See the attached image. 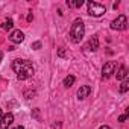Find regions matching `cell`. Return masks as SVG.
I'll return each instance as SVG.
<instances>
[{
    "label": "cell",
    "mask_w": 129,
    "mask_h": 129,
    "mask_svg": "<svg viewBox=\"0 0 129 129\" xmlns=\"http://www.w3.org/2000/svg\"><path fill=\"white\" fill-rule=\"evenodd\" d=\"M12 70L17 73V78L20 81L32 78L34 73H35V69L32 66V62L27 61V59H15L12 62Z\"/></svg>",
    "instance_id": "6da1fadb"
},
{
    "label": "cell",
    "mask_w": 129,
    "mask_h": 129,
    "mask_svg": "<svg viewBox=\"0 0 129 129\" xmlns=\"http://www.w3.org/2000/svg\"><path fill=\"white\" fill-rule=\"evenodd\" d=\"M12 129H24L23 126H15V127H12Z\"/></svg>",
    "instance_id": "ffe728a7"
},
{
    "label": "cell",
    "mask_w": 129,
    "mask_h": 129,
    "mask_svg": "<svg viewBox=\"0 0 129 129\" xmlns=\"http://www.w3.org/2000/svg\"><path fill=\"white\" fill-rule=\"evenodd\" d=\"M58 55H59L61 58H66V56H67V53H66V50H64V49H59V50H58Z\"/></svg>",
    "instance_id": "2e32d148"
},
{
    "label": "cell",
    "mask_w": 129,
    "mask_h": 129,
    "mask_svg": "<svg viewBox=\"0 0 129 129\" xmlns=\"http://www.w3.org/2000/svg\"><path fill=\"white\" fill-rule=\"evenodd\" d=\"M127 27V20H126V15H118L112 23H111V29L112 30H124Z\"/></svg>",
    "instance_id": "277c9868"
},
{
    "label": "cell",
    "mask_w": 129,
    "mask_h": 129,
    "mask_svg": "<svg viewBox=\"0 0 129 129\" xmlns=\"http://www.w3.org/2000/svg\"><path fill=\"white\" fill-rule=\"evenodd\" d=\"M100 129H111V127H109V126H106V124H105V126H102V127H100Z\"/></svg>",
    "instance_id": "44dd1931"
},
{
    "label": "cell",
    "mask_w": 129,
    "mask_h": 129,
    "mask_svg": "<svg viewBox=\"0 0 129 129\" xmlns=\"http://www.w3.org/2000/svg\"><path fill=\"white\" fill-rule=\"evenodd\" d=\"M127 90H129V81L124 79V81L121 82V85H120V93H126Z\"/></svg>",
    "instance_id": "5bb4252c"
},
{
    "label": "cell",
    "mask_w": 129,
    "mask_h": 129,
    "mask_svg": "<svg viewBox=\"0 0 129 129\" xmlns=\"http://www.w3.org/2000/svg\"><path fill=\"white\" fill-rule=\"evenodd\" d=\"M115 76H117V79H118V81L126 79V76H127V69H126L124 66H120V67H118V70H117V73H115Z\"/></svg>",
    "instance_id": "30bf717a"
},
{
    "label": "cell",
    "mask_w": 129,
    "mask_h": 129,
    "mask_svg": "<svg viewBox=\"0 0 129 129\" xmlns=\"http://www.w3.org/2000/svg\"><path fill=\"white\" fill-rule=\"evenodd\" d=\"M9 40H11L12 43H15V44H20V43H23V40H24V34L17 29V30H14V32L11 34Z\"/></svg>",
    "instance_id": "52a82bcc"
},
{
    "label": "cell",
    "mask_w": 129,
    "mask_h": 129,
    "mask_svg": "<svg viewBox=\"0 0 129 129\" xmlns=\"http://www.w3.org/2000/svg\"><path fill=\"white\" fill-rule=\"evenodd\" d=\"M32 20H34V15H32V14H29V15H27V21H32Z\"/></svg>",
    "instance_id": "d6986e66"
},
{
    "label": "cell",
    "mask_w": 129,
    "mask_h": 129,
    "mask_svg": "<svg viewBox=\"0 0 129 129\" xmlns=\"http://www.w3.org/2000/svg\"><path fill=\"white\" fill-rule=\"evenodd\" d=\"M32 49H35V50H38V49H41V43H40V41H37V43H34V44H32Z\"/></svg>",
    "instance_id": "e0dca14e"
},
{
    "label": "cell",
    "mask_w": 129,
    "mask_h": 129,
    "mask_svg": "<svg viewBox=\"0 0 129 129\" xmlns=\"http://www.w3.org/2000/svg\"><path fill=\"white\" fill-rule=\"evenodd\" d=\"M84 35H85V26H84V21L81 18H76L72 24V29H70V37H72V41L79 44L82 40H84Z\"/></svg>",
    "instance_id": "7a4b0ae2"
},
{
    "label": "cell",
    "mask_w": 129,
    "mask_h": 129,
    "mask_svg": "<svg viewBox=\"0 0 129 129\" xmlns=\"http://www.w3.org/2000/svg\"><path fill=\"white\" fill-rule=\"evenodd\" d=\"M14 121V115L11 112L2 115V118H0V129H8V126H11Z\"/></svg>",
    "instance_id": "8992f818"
},
{
    "label": "cell",
    "mask_w": 129,
    "mask_h": 129,
    "mask_svg": "<svg viewBox=\"0 0 129 129\" xmlns=\"http://www.w3.org/2000/svg\"><path fill=\"white\" fill-rule=\"evenodd\" d=\"M0 118H2V108H0Z\"/></svg>",
    "instance_id": "603a6c76"
},
{
    "label": "cell",
    "mask_w": 129,
    "mask_h": 129,
    "mask_svg": "<svg viewBox=\"0 0 129 129\" xmlns=\"http://www.w3.org/2000/svg\"><path fill=\"white\" fill-rule=\"evenodd\" d=\"M90 93H91V87H88V85H81V88L78 90V99L82 100V99L88 97Z\"/></svg>",
    "instance_id": "ba28073f"
},
{
    "label": "cell",
    "mask_w": 129,
    "mask_h": 129,
    "mask_svg": "<svg viewBox=\"0 0 129 129\" xmlns=\"http://www.w3.org/2000/svg\"><path fill=\"white\" fill-rule=\"evenodd\" d=\"M115 61H109V62H106L105 66H103V69H102V78L103 79H108L109 76H112V73H115Z\"/></svg>",
    "instance_id": "5b68a950"
},
{
    "label": "cell",
    "mask_w": 129,
    "mask_h": 129,
    "mask_svg": "<svg viewBox=\"0 0 129 129\" xmlns=\"http://www.w3.org/2000/svg\"><path fill=\"white\" fill-rule=\"evenodd\" d=\"M12 26H14V21H12L11 18H8V20L2 24V27H3L5 30H11V29H12Z\"/></svg>",
    "instance_id": "4fadbf2b"
},
{
    "label": "cell",
    "mask_w": 129,
    "mask_h": 129,
    "mask_svg": "<svg viewBox=\"0 0 129 129\" xmlns=\"http://www.w3.org/2000/svg\"><path fill=\"white\" fill-rule=\"evenodd\" d=\"M73 84H75V76H72V75L64 79V87H67V88H69V87H72Z\"/></svg>",
    "instance_id": "7c38bea8"
},
{
    "label": "cell",
    "mask_w": 129,
    "mask_h": 129,
    "mask_svg": "<svg viewBox=\"0 0 129 129\" xmlns=\"http://www.w3.org/2000/svg\"><path fill=\"white\" fill-rule=\"evenodd\" d=\"M87 49H88V50H93V52L97 50V49H99V38H97V37H91L90 41H88Z\"/></svg>",
    "instance_id": "9c48e42d"
},
{
    "label": "cell",
    "mask_w": 129,
    "mask_h": 129,
    "mask_svg": "<svg viewBox=\"0 0 129 129\" xmlns=\"http://www.w3.org/2000/svg\"><path fill=\"white\" fill-rule=\"evenodd\" d=\"M84 5V0H78V2H72V0H67V6L69 8H81Z\"/></svg>",
    "instance_id": "8fae6325"
},
{
    "label": "cell",
    "mask_w": 129,
    "mask_h": 129,
    "mask_svg": "<svg viewBox=\"0 0 129 129\" xmlns=\"http://www.w3.org/2000/svg\"><path fill=\"white\" fill-rule=\"evenodd\" d=\"M106 12V8L97 2H88V14L93 17H100Z\"/></svg>",
    "instance_id": "3957f363"
},
{
    "label": "cell",
    "mask_w": 129,
    "mask_h": 129,
    "mask_svg": "<svg viewBox=\"0 0 129 129\" xmlns=\"http://www.w3.org/2000/svg\"><path fill=\"white\" fill-rule=\"evenodd\" d=\"M2 59H3V53L0 52V62H2Z\"/></svg>",
    "instance_id": "7402d4cb"
},
{
    "label": "cell",
    "mask_w": 129,
    "mask_h": 129,
    "mask_svg": "<svg viewBox=\"0 0 129 129\" xmlns=\"http://www.w3.org/2000/svg\"><path fill=\"white\" fill-rule=\"evenodd\" d=\"M127 117H129V109H126V111H124V114L118 117V121H124V120H126Z\"/></svg>",
    "instance_id": "9a60e30c"
},
{
    "label": "cell",
    "mask_w": 129,
    "mask_h": 129,
    "mask_svg": "<svg viewBox=\"0 0 129 129\" xmlns=\"http://www.w3.org/2000/svg\"><path fill=\"white\" fill-rule=\"evenodd\" d=\"M34 117L37 120H40V109H34Z\"/></svg>",
    "instance_id": "ac0fdd59"
}]
</instances>
